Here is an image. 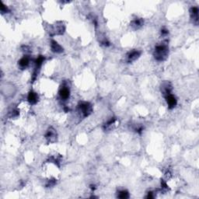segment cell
Masks as SVG:
<instances>
[{"label": "cell", "instance_id": "obj_9", "mask_svg": "<svg viewBox=\"0 0 199 199\" xmlns=\"http://www.w3.org/2000/svg\"><path fill=\"white\" fill-rule=\"evenodd\" d=\"M190 13H191V19L193 20V23H195V24H198V9L197 7H192L190 10Z\"/></svg>", "mask_w": 199, "mask_h": 199}, {"label": "cell", "instance_id": "obj_1", "mask_svg": "<svg viewBox=\"0 0 199 199\" xmlns=\"http://www.w3.org/2000/svg\"><path fill=\"white\" fill-rule=\"evenodd\" d=\"M168 46L166 44H161L157 45L154 51V57L157 61H164L167 58Z\"/></svg>", "mask_w": 199, "mask_h": 199}, {"label": "cell", "instance_id": "obj_2", "mask_svg": "<svg viewBox=\"0 0 199 199\" xmlns=\"http://www.w3.org/2000/svg\"><path fill=\"white\" fill-rule=\"evenodd\" d=\"M79 110L82 113V115L84 117L89 116L92 111H93V107L92 105L90 103L83 102L79 105Z\"/></svg>", "mask_w": 199, "mask_h": 199}, {"label": "cell", "instance_id": "obj_4", "mask_svg": "<svg viewBox=\"0 0 199 199\" xmlns=\"http://www.w3.org/2000/svg\"><path fill=\"white\" fill-rule=\"evenodd\" d=\"M56 132H55V129H53L52 128H50L48 130H47V133L45 135V138H47V140L49 142H53L56 140Z\"/></svg>", "mask_w": 199, "mask_h": 199}, {"label": "cell", "instance_id": "obj_11", "mask_svg": "<svg viewBox=\"0 0 199 199\" xmlns=\"http://www.w3.org/2000/svg\"><path fill=\"white\" fill-rule=\"evenodd\" d=\"M29 58H28L27 57H24L22 58L19 61V65H20V67L22 69H25V68H27L28 66V65H29Z\"/></svg>", "mask_w": 199, "mask_h": 199}, {"label": "cell", "instance_id": "obj_13", "mask_svg": "<svg viewBox=\"0 0 199 199\" xmlns=\"http://www.w3.org/2000/svg\"><path fill=\"white\" fill-rule=\"evenodd\" d=\"M116 121L117 120L115 118H112L110 119V121H108L104 125L105 130H111L113 128V127L115 126V124H116Z\"/></svg>", "mask_w": 199, "mask_h": 199}, {"label": "cell", "instance_id": "obj_3", "mask_svg": "<svg viewBox=\"0 0 199 199\" xmlns=\"http://www.w3.org/2000/svg\"><path fill=\"white\" fill-rule=\"evenodd\" d=\"M166 101L167 102V104L169 106V109L174 108V107L177 105V100H176V97H174V95L172 94V93H169V94L166 95L165 96Z\"/></svg>", "mask_w": 199, "mask_h": 199}, {"label": "cell", "instance_id": "obj_15", "mask_svg": "<svg viewBox=\"0 0 199 199\" xmlns=\"http://www.w3.org/2000/svg\"><path fill=\"white\" fill-rule=\"evenodd\" d=\"M7 11H8V9H7V7L5 6L3 4H2V6H1V12H2V13H6Z\"/></svg>", "mask_w": 199, "mask_h": 199}, {"label": "cell", "instance_id": "obj_16", "mask_svg": "<svg viewBox=\"0 0 199 199\" xmlns=\"http://www.w3.org/2000/svg\"><path fill=\"white\" fill-rule=\"evenodd\" d=\"M161 34H163V35H166V34H168V30H165V29H163V30H161Z\"/></svg>", "mask_w": 199, "mask_h": 199}, {"label": "cell", "instance_id": "obj_10", "mask_svg": "<svg viewBox=\"0 0 199 199\" xmlns=\"http://www.w3.org/2000/svg\"><path fill=\"white\" fill-rule=\"evenodd\" d=\"M27 99L31 104H35L38 101V96L36 93H34L33 91H30L29 94H28Z\"/></svg>", "mask_w": 199, "mask_h": 199}, {"label": "cell", "instance_id": "obj_8", "mask_svg": "<svg viewBox=\"0 0 199 199\" xmlns=\"http://www.w3.org/2000/svg\"><path fill=\"white\" fill-rule=\"evenodd\" d=\"M51 51L55 53H61L63 51V48L59 44H58L55 41H51Z\"/></svg>", "mask_w": 199, "mask_h": 199}, {"label": "cell", "instance_id": "obj_6", "mask_svg": "<svg viewBox=\"0 0 199 199\" xmlns=\"http://www.w3.org/2000/svg\"><path fill=\"white\" fill-rule=\"evenodd\" d=\"M59 95L60 97H61L62 100L65 101L67 100L69 97V95H70V91H69V87H62L61 88L59 91Z\"/></svg>", "mask_w": 199, "mask_h": 199}, {"label": "cell", "instance_id": "obj_14", "mask_svg": "<svg viewBox=\"0 0 199 199\" xmlns=\"http://www.w3.org/2000/svg\"><path fill=\"white\" fill-rule=\"evenodd\" d=\"M118 197L119 198L125 199L129 197V195H128V192L127 191H121L118 192Z\"/></svg>", "mask_w": 199, "mask_h": 199}, {"label": "cell", "instance_id": "obj_7", "mask_svg": "<svg viewBox=\"0 0 199 199\" xmlns=\"http://www.w3.org/2000/svg\"><path fill=\"white\" fill-rule=\"evenodd\" d=\"M161 90L164 96H166V95L171 93L172 86L169 83H163L161 86Z\"/></svg>", "mask_w": 199, "mask_h": 199}, {"label": "cell", "instance_id": "obj_5", "mask_svg": "<svg viewBox=\"0 0 199 199\" xmlns=\"http://www.w3.org/2000/svg\"><path fill=\"white\" fill-rule=\"evenodd\" d=\"M140 55H141L140 51H136V50L130 51V52L128 54V62H132V61H135L136 59H138V58H139Z\"/></svg>", "mask_w": 199, "mask_h": 199}, {"label": "cell", "instance_id": "obj_12", "mask_svg": "<svg viewBox=\"0 0 199 199\" xmlns=\"http://www.w3.org/2000/svg\"><path fill=\"white\" fill-rule=\"evenodd\" d=\"M132 27H134V29H138L143 25V20H141V19H135L132 22V24H131Z\"/></svg>", "mask_w": 199, "mask_h": 199}, {"label": "cell", "instance_id": "obj_17", "mask_svg": "<svg viewBox=\"0 0 199 199\" xmlns=\"http://www.w3.org/2000/svg\"><path fill=\"white\" fill-rule=\"evenodd\" d=\"M147 198H153V196H152V192H149V193L148 194Z\"/></svg>", "mask_w": 199, "mask_h": 199}]
</instances>
